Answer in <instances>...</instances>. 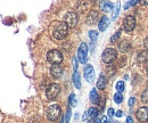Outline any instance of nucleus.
<instances>
[{
	"mask_svg": "<svg viewBox=\"0 0 148 123\" xmlns=\"http://www.w3.org/2000/svg\"><path fill=\"white\" fill-rule=\"evenodd\" d=\"M101 123H111L110 118H108V116H104V118L101 119Z\"/></svg>",
	"mask_w": 148,
	"mask_h": 123,
	"instance_id": "32",
	"label": "nucleus"
},
{
	"mask_svg": "<svg viewBox=\"0 0 148 123\" xmlns=\"http://www.w3.org/2000/svg\"><path fill=\"white\" fill-rule=\"evenodd\" d=\"M59 92H60V86L57 85V83H51V85H49L47 90H46L47 98H48V99H51V100H54V99H56V98L58 97Z\"/></svg>",
	"mask_w": 148,
	"mask_h": 123,
	"instance_id": "5",
	"label": "nucleus"
},
{
	"mask_svg": "<svg viewBox=\"0 0 148 123\" xmlns=\"http://www.w3.org/2000/svg\"><path fill=\"white\" fill-rule=\"evenodd\" d=\"M119 49H120L121 53H128L130 49H131V45H130L129 41H122L119 45Z\"/></svg>",
	"mask_w": 148,
	"mask_h": 123,
	"instance_id": "19",
	"label": "nucleus"
},
{
	"mask_svg": "<svg viewBox=\"0 0 148 123\" xmlns=\"http://www.w3.org/2000/svg\"><path fill=\"white\" fill-rule=\"evenodd\" d=\"M77 21H79L77 15L74 12H70L65 15V23L69 25V27H75L77 24Z\"/></svg>",
	"mask_w": 148,
	"mask_h": 123,
	"instance_id": "8",
	"label": "nucleus"
},
{
	"mask_svg": "<svg viewBox=\"0 0 148 123\" xmlns=\"http://www.w3.org/2000/svg\"><path fill=\"white\" fill-rule=\"evenodd\" d=\"M119 13H120V2H117L115 5V8H114V12H113V16H112V19L115 21L117 16H119Z\"/></svg>",
	"mask_w": 148,
	"mask_h": 123,
	"instance_id": "22",
	"label": "nucleus"
},
{
	"mask_svg": "<svg viewBox=\"0 0 148 123\" xmlns=\"http://www.w3.org/2000/svg\"><path fill=\"white\" fill-rule=\"evenodd\" d=\"M83 75H84V79L87 80V82L92 83L93 76H95V72H93L92 65H90V64L86 65V67H84V70H83Z\"/></svg>",
	"mask_w": 148,
	"mask_h": 123,
	"instance_id": "9",
	"label": "nucleus"
},
{
	"mask_svg": "<svg viewBox=\"0 0 148 123\" xmlns=\"http://www.w3.org/2000/svg\"><path fill=\"white\" fill-rule=\"evenodd\" d=\"M117 58V52L113 48H106L101 55V59L105 64H112Z\"/></svg>",
	"mask_w": 148,
	"mask_h": 123,
	"instance_id": "3",
	"label": "nucleus"
},
{
	"mask_svg": "<svg viewBox=\"0 0 148 123\" xmlns=\"http://www.w3.org/2000/svg\"><path fill=\"white\" fill-rule=\"evenodd\" d=\"M115 88H116V90H117V92H121V93H122V91H124V89H125L124 81H119V82L116 83Z\"/></svg>",
	"mask_w": 148,
	"mask_h": 123,
	"instance_id": "21",
	"label": "nucleus"
},
{
	"mask_svg": "<svg viewBox=\"0 0 148 123\" xmlns=\"http://www.w3.org/2000/svg\"><path fill=\"white\" fill-rule=\"evenodd\" d=\"M69 33V25L65 22H60L56 25V27L53 31V36L56 40H63L67 36Z\"/></svg>",
	"mask_w": 148,
	"mask_h": 123,
	"instance_id": "1",
	"label": "nucleus"
},
{
	"mask_svg": "<svg viewBox=\"0 0 148 123\" xmlns=\"http://www.w3.org/2000/svg\"><path fill=\"white\" fill-rule=\"evenodd\" d=\"M72 81H73V85L75 88L76 89L81 88V78H80V73H79L77 71L73 73V75H72Z\"/></svg>",
	"mask_w": 148,
	"mask_h": 123,
	"instance_id": "18",
	"label": "nucleus"
},
{
	"mask_svg": "<svg viewBox=\"0 0 148 123\" xmlns=\"http://www.w3.org/2000/svg\"><path fill=\"white\" fill-rule=\"evenodd\" d=\"M98 18H99L98 12L91 10V12L89 13V15L87 16V23H88L89 25H95V24L98 22Z\"/></svg>",
	"mask_w": 148,
	"mask_h": 123,
	"instance_id": "13",
	"label": "nucleus"
},
{
	"mask_svg": "<svg viewBox=\"0 0 148 123\" xmlns=\"http://www.w3.org/2000/svg\"><path fill=\"white\" fill-rule=\"evenodd\" d=\"M146 73H147V75H148V65L146 66Z\"/></svg>",
	"mask_w": 148,
	"mask_h": 123,
	"instance_id": "38",
	"label": "nucleus"
},
{
	"mask_svg": "<svg viewBox=\"0 0 148 123\" xmlns=\"http://www.w3.org/2000/svg\"><path fill=\"white\" fill-rule=\"evenodd\" d=\"M140 2H141L144 6H148V0H140Z\"/></svg>",
	"mask_w": 148,
	"mask_h": 123,
	"instance_id": "37",
	"label": "nucleus"
},
{
	"mask_svg": "<svg viewBox=\"0 0 148 123\" xmlns=\"http://www.w3.org/2000/svg\"><path fill=\"white\" fill-rule=\"evenodd\" d=\"M136 115H137V119H138L140 122H147L148 121V107L143 106V107L138 108Z\"/></svg>",
	"mask_w": 148,
	"mask_h": 123,
	"instance_id": "10",
	"label": "nucleus"
},
{
	"mask_svg": "<svg viewBox=\"0 0 148 123\" xmlns=\"http://www.w3.org/2000/svg\"><path fill=\"white\" fill-rule=\"evenodd\" d=\"M89 97H90V102L95 104V105H98L99 103H100V98H99V95H98V92H97V89L93 88L91 89V91H90V93H89Z\"/></svg>",
	"mask_w": 148,
	"mask_h": 123,
	"instance_id": "15",
	"label": "nucleus"
},
{
	"mask_svg": "<svg viewBox=\"0 0 148 123\" xmlns=\"http://www.w3.org/2000/svg\"><path fill=\"white\" fill-rule=\"evenodd\" d=\"M50 74L53 78L58 79L63 74V67L60 66V64H53V66L50 67Z\"/></svg>",
	"mask_w": 148,
	"mask_h": 123,
	"instance_id": "11",
	"label": "nucleus"
},
{
	"mask_svg": "<svg viewBox=\"0 0 148 123\" xmlns=\"http://www.w3.org/2000/svg\"><path fill=\"white\" fill-rule=\"evenodd\" d=\"M77 62H79V59H77L76 57H73V69H74V72H76V71H77Z\"/></svg>",
	"mask_w": 148,
	"mask_h": 123,
	"instance_id": "30",
	"label": "nucleus"
},
{
	"mask_svg": "<svg viewBox=\"0 0 148 123\" xmlns=\"http://www.w3.org/2000/svg\"><path fill=\"white\" fill-rule=\"evenodd\" d=\"M127 123H133V118L132 116H128L127 118Z\"/></svg>",
	"mask_w": 148,
	"mask_h": 123,
	"instance_id": "36",
	"label": "nucleus"
},
{
	"mask_svg": "<svg viewBox=\"0 0 148 123\" xmlns=\"http://www.w3.org/2000/svg\"><path fill=\"white\" fill-rule=\"evenodd\" d=\"M107 115H108V118L115 116V111H114V108H108V111H107Z\"/></svg>",
	"mask_w": 148,
	"mask_h": 123,
	"instance_id": "29",
	"label": "nucleus"
},
{
	"mask_svg": "<svg viewBox=\"0 0 148 123\" xmlns=\"http://www.w3.org/2000/svg\"><path fill=\"white\" fill-rule=\"evenodd\" d=\"M140 99H141V102H143V103H148V89L147 90H145V91L141 93Z\"/></svg>",
	"mask_w": 148,
	"mask_h": 123,
	"instance_id": "25",
	"label": "nucleus"
},
{
	"mask_svg": "<svg viewBox=\"0 0 148 123\" xmlns=\"http://www.w3.org/2000/svg\"><path fill=\"white\" fill-rule=\"evenodd\" d=\"M71 108H67V112L65 114V123H70V119H71Z\"/></svg>",
	"mask_w": 148,
	"mask_h": 123,
	"instance_id": "28",
	"label": "nucleus"
},
{
	"mask_svg": "<svg viewBox=\"0 0 148 123\" xmlns=\"http://www.w3.org/2000/svg\"><path fill=\"white\" fill-rule=\"evenodd\" d=\"M88 118H89V114H88V111H87V112H84V114H83V116H82V119H83V120L86 121V120H87Z\"/></svg>",
	"mask_w": 148,
	"mask_h": 123,
	"instance_id": "34",
	"label": "nucleus"
},
{
	"mask_svg": "<svg viewBox=\"0 0 148 123\" xmlns=\"http://www.w3.org/2000/svg\"><path fill=\"white\" fill-rule=\"evenodd\" d=\"M137 60L138 63H147L148 62V49L141 50L137 55Z\"/></svg>",
	"mask_w": 148,
	"mask_h": 123,
	"instance_id": "16",
	"label": "nucleus"
},
{
	"mask_svg": "<svg viewBox=\"0 0 148 123\" xmlns=\"http://www.w3.org/2000/svg\"><path fill=\"white\" fill-rule=\"evenodd\" d=\"M46 116L49 121H56L59 116H60V106L54 104V105H50L47 111H46Z\"/></svg>",
	"mask_w": 148,
	"mask_h": 123,
	"instance_id": "2",
	"label": "nucleus"
},
{
	"mask_svg": "<svg viewBox=\"0 0 148 123\" xmlns=\"http://www.w3.org/2000/svg\"><path fill=\"white\" fill-rule=\"evenodd\" d=\"M99 8L104 13H108V12H111L112 9L114 8V5L112 3L111 1H108V0H101L99 2Z\"/></svg>",
	"mask_w": 148,
	"mask_h": 123,
	"instance_id": "12",
	"label": "nucleus"
},
{
	"mask_svg": "<svg viewBox=\"0 0 148 123\" xmlns=\"http://www.w3.org/2000/svg\"><path fill=\"white\" fill-rule=\"evenodd\" d=\"M114 102H115L116 104H121V103L123 102V96H122L121 92H116V93L114 95Z\"/></svg>",
	"mask_w": 148,
	"mask_h": 123,
	"instance_id": "23",
	"label": "nucleus"
},
{
	"mask_svg": "<svg viewBox=\"0 0 148 123\" xmlns=\"http://www.w3.org/2000/svg\"><path fill=\"white\" fill-rule=\"evenodd\" d=\"M120 36H121V31H117L115 34H113L111 36V42H115Z\"/></svg>",
	"mask_w": 148,
	"mask_h": 123,
	"instance_id": "27",
	"label": "nucleus"
},
{
	"mask_svg": "<svg viewBox=\"0 0 148 123\" xmlns=\"http://www.w3.org/2000/svg\"><path fill=\"white\" fill-rule=\"evenodd\" d=\"M134 103H136V98H134V97H130V99H129V106L130 107H132V106L134 105Z\"/></svg>",
	"mask_w": 148,
	"mask_h": 123,
	"instance_id": "31",
	"label": "nucleus"
},
{
	"mask_svg": "<svg viewBox=\"0 0 148 123\" xmlns=\"http://www.w3.org/2000/svg\"><path fill=\"white\" fill-rule=\"evenodd\" d=\"M69 102H70V105H71V106L76 105V100H75V95H74V93H71V95H70Z\"/></svg>",
	"mask_w": 148,
	"mask_h": 123,
	"instance_id": "26",
	"label": "nucleus"
},
{
	"mask_svg": "<svg viewBox=\"0 0 148 123\" xmlns=\"http://www.w3.org/2000/svg\"><path fill=\"white\" fill-rule=\"evenodd\" d=\"M106 85H107V79H106L105 74L101 73V74L99 75L98 81H97V88L100 89V90H104V89L106 88Z\"/></svg>",
	"mask_w": 148,
	"mask_h": 123,
	"instance_id": "17",
	"label": "nucleus"
},
{
	"mask_svg": "<svg viewBox=\"0 0 148 123\" xmlns=\"http://www.w3.org/2000/svg\"><path fill=\"white\" fill-rule=\"evenodd\" d=\"M88 114H89V118L91 119H96L98 116V109L96 107H90L88 109Z\"/></svg>",
	"mask_w": 148,
	"mask_h": 123,
	"instance_id": "20",
	"label": "nucleus"
},
{
	"mask_svg": "<svg viewBox=\"0 0 148 123\" xmlns=\"http://www.w3.org/2000/svg\"><path fill=\"white\" fill-rule=\"evenodd\" d=\"M144 47H145L146 49H148V36L145 39V41H144Z\"/></svg>",
	"mask_w": 148,
	"mask_h": 123,
	"instance_id": "35",
	"label": "nucleus"
},
{
	"mask_svg": "<svg viewBox=\"0 0 148 123\" xmlns=\"http://www.w3.org/2000/svg\"><path fill=\"white\" fill-rule=\"evenodd\" d=\"M47 60L51 64H60L63 62V54L57 49L49 50L47 54Z\"/></svg>",
	"mask_w": 148,
	"mask_h": 123,
	"instance_id": "4",
	"label": "nucleus"
},
{
	"mask_svg": "<svg viewBox=\"0 0 148 123\" xmlns=\"http://www.w3.org/2000/svg\"><path fill=\"white\" fill-rule=\"evenodd\" d=\"M115 123H119V122H115Z\"/></svg>",
	"mask_w": 148,
	"mask_h": 123,
	"instance_id": "39",
	"label": "nucleus"
},
{
	"mask_svg": "<svg viewBox=\"0 0 148 123\" xmlns=\"http://www.w3.org/2000/svg\"><path fill=\"white\" fill-rule=\"evenodd\" d=\"M136 27V18L133 15H128L123 19V29L127 32H131Z\"/></svg>",
	"mask_w": 148,
	"mask_h": 123,
	"instance_id": "7",
	"label": "nucleus"
},
{
	"mask_svg": "<svg viewBox=\"0 0 148 123\" xmlns=\"http://www.w3.org/2000/svg\"><path fill=\"white\" fill-rule=\"evenodd\" d=\"M87 57H88V45L86 42H82L77 49V59L80 63L86 64Z\"/></svg>",
	"mask_w": 148,
	"mask_h": 123,
	"instance_id": "6",
	"label": "nucleus"
},
{
	"mask_svg": "<svg viewBox=\"0 0 148 123\" xmlns=\"http://www.w3.org/2000/svg\"><path fill=\"white\" fill-rule=\"evenodd\" d=\"M89 38L91 39L92 42H95V41L98 39V32H97V31H93V30L90 31V32H89Z\"/></svg>",
	"mask_w": 148,
	"mask_h": 123,
	"instance_id": "24",
	"label": "nucleus"
},
{
	"mask_svg": "<svg viewBox=\"0 0 148 123\" xmlns=\"http://www.w3.org/2000/svg\"><path fill=\"white\" fill-rule=\"evenodd\" d=\"M123 115V112L122 111H117V112H115V116L116 118H121Z\"/></svg>",
	"mask_w": 148,
	"mask_h": 123,
	"instance_id": "33",
	"label": "nucleus"
},
{
	"mask_svg": "<svg viewBox=\"0 0 148 123\" xmlns=\"http://www.w3.org/2000/svg\"><path fill=\"white\" fill-rule=\"evenodd\" d=\"M108 24H110V19H108V17L106 15H104L103 17L99 19V22H98L99 31H105L108 27Z\"/></svg>",
	"mask_w": 148,
	"mask_h": 123,
	"instance_id": "14",
	"label": "nucleus"
}]
</instances>
